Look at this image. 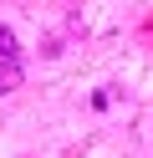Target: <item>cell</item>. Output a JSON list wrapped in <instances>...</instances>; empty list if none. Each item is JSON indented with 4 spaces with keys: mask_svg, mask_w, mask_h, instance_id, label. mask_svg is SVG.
<instances>
[{
    "mask_svg": "<svg viewBox=\"0 0 153 158\" xmlns=\"http://www.w3.org/2000/svg\"><path fill=\"white\" fill-rule=\"evenodd\" d=\"M15 87H20V66H15V61H0V97L15 92Z\"/></svg>",
    "mask_w": 153,
    "mask_h": 158,
    "instance_id": "obj_1",
    "label": "cell"
},
{
    "mask_svg": "<svg viewBox=\"0 0 153 158\" xmlns=\"http://www.w3.org/2000/svg\"><path fill=\"white\" fill-rule=\"evenodd\" d=\"M20 56V46H15V31L10 26H0V61H15Z\"/></svg>",
    "mask_w": 153,
    "mask_h": 158,
    "instance_id": "obj_2",
    "label": "cell"
}]
</instances>
